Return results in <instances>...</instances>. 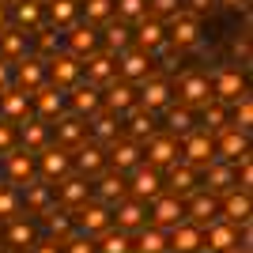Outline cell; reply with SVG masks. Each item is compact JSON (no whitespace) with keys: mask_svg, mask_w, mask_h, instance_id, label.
I'll return each mask as SVG.
<instances>
[{"mask_svg":"<svg viewBox=\"0 0 253 253\" xmlns=\"http://www.w3.org/2000/svg\"><path fill=\"white\" fill-rule=\"evenodd\" d=\"M140 151H144V163H148V167L167 170L170 163L181 159V140L174 136V132H151L148 144H140Z\"/></svg>","mask_w":253,"mask_h":253,"instance_id":"obj_1","label":"cell"},{"mask_svg":"<svg viewBox=\"0 0 253 253\" xmlns=\"http://www.w3.org/2000/svg\"><path fill=\"white\" fill-rule=\"evenodd\" d=\"M72 227L80 234H87V238H95V234H102L106 227H114V219H110V208L91 197V201H84L80 208H72Z\"/></svg>","mask_w":253,"mask_h":253,"instance_id":"obj_2","label":"cell"},{"mask_svg":"<svg viewBox=\"0 0 253 253\" xmlns=\"http://www.w3.org/2000/svg\"><path fill=\"white\" fill-rule=\"evenodd\" d=\"M42 84H45V61L38 53H23L19 61H11V87L34 95Z\"/></svg>","mask_w":253,"mask_h":253,"instance_id":"obj_3","label":"cell"},{"mask_svg":"<svg viewBox=\"0 0 253 253\" xmlns=\"http://www.w3.org/2000/svg\"><path fill=\"white\" fill-rule=\"evenodd\" d=\"M167 42L178 45V49H189V45L201 42V19L193 11L178 8L174 15H167Z\"/></svg>","mask_w":253,"mask_h":253,"instance_id":"obj_4","label":"cell"},{"mask_svg":"<svg viewBox=\"0 0 253 253\" xmlns=\"http://www.w3.org/2000/svg\"><path fill=\"white\" fill-rule=\"evenodd\" d=\"M170 102H174V87H170L163 76H144V80H140V91H136V106L140 110L163 114Z\"/></svg>","mask_w":253,"mask_h":253,"instance_id":"obj_5","label":"cell"},{"mask_svg":"<svg viewBox=\"0 0 253 253\" xmlns=\"http://www.w3.org/2000/svg\"><path fill=\"white\" fill-rule=\"evenodd\" d=\"M181 140V163H189V167H208L211 159H215V136L211 132H204V128H197V132H185V136H178Z\"/></svg>","mask_w":253,"mask_h":253,"instance_id":"obj_6","label":"cell"},{"mask_svg":"<svg viewBox=\"0 0 253 253\" xmlns=\"http://www.w3.org/2000/svg\"><path fill=\"white\" fill-rule=\"evenodd\" d=\"M148 219L163 231H170L174 223L185 219V197H174V193H159L148 201Z\"/></svg>","mask_w":253,"mask_h":253,"instance_id":"obj_7","label":"cell"},{"mask_svg":"<svg viewBox=\"0 0 253 253\" xmlns=\"http://www.w3.org/2000/svg\"><path fill=\"white\" fill-rule=\"evenodd\" d=\"M98 45H102V42H98L95 23H87V19L80 23V19H76V23H68V27H64V53H72L76 61H84L87 53H95Z\"/></svg>","mask_w":253,"mask_h":253,"instance_id":"obj_8","label":"cell"},{"mask_svg":"<svg viewBox=\"0 0 253 253\" xmlns=\"http://www.w3.org/2000/svg\"><path fill=\"white\" fill-rule=\"evenodd\" d=\"M80 80H87L91 87H98L102 91L110 80H117V61H114V53H87L84 61H80Z\"/></svg>","mask_w":253,"mask_h":253,"instance_id":"obj_9","label":"cell"},{"mask_svg":"<svg viewBox=\"0 0 253 253\" xmlns=\"http://www.w3.org/2000/svg\"><path fill=\"white\" fill-rule=\"evenodd\" d=\"M144 163V151H140L136 140H128V136H117L106 144V167L117 170V174H128L132 167H140Z\"/></svg>","mask_w":253,"mask_h":253,"instance_id":"obj_10","label":"cell"},{"mask_svg":"<svg viewBox=\"0 0 253 253\" xmlns=\"http://www.w3.org/2000/svg\"><path fill=\"white\" fill-rule=\"evenodd\" d=\"M110 219H114V227H121V231L136 234L144 223H148V201H136V197H121V201L110 208Z\"/></svg>","mask_w":253,"mask_h":253,"instance_id":"obj_11","label":"cell"},{"mask_svg":"<svg viewBox=\"0 0 253 253\" xmlns=\"http://www.w3.org/2000/svg\"><path fill=\"white\" fill-rule=\"evenodd\" d=\"M178 98L181 106H204V102H211V80H208V72H181L178 76Z\"/></svg>","mask_w":253,"mask_h":253,"instance_id":"obj_12","label":"cell"},{"mask_svg":"<svg viewBox=\"0 0 253 253\" xmlns=\"http://www.w3.org/2000/svg\"><path fill=\"white\" fill-rule=\"evenodd\" d=\"M117 61V80H128V84H140L144 76H151V53L140 49V45H128L114 57Z\"/></svg>","mask_w":253,"mask_h":253,"instance_id":"obj_13","label":"cell"},{"mask_svg":"<svg viewBox=\"0 0 253 253\" xmlns=\"http://www.w3.org/2000/svg\"><path fill=\"white\" fill-rule=\"evenodd\" d=\"M128 197H136V201H151V197H159L163 193V174H159L155 167H148V163H140V167L128 170Z\"/></svg>","mask_w":253,"mask_h":253,"instance_id":"obj_14","label":"cell"},{"mask_svg":"<svg viewBox=\"0 0 253 253\" xmlns=\"http://www.w3.org/2000/svg\"><path fill=\"white\" fill-rule=\"evenodd\" d=\"M45 84L61 87V91L80 84V61H76L72 53H53L49 61H45Z\"/></svg>","mask_w":253,"mask_h":253,"instance_id":"obj_15","label":"cell"},{"mask_svg":"<svg viewBox=\"0 0 253 253\" xmlns=\"http://www.w3.org/2000/svg\"><path fill=\"white\" fill-rule=\"evenodd\" d=\"M84 125H87V132H91V144H98V148H106L110 140L121 136V117L102 110V106H98L91 117H84Z\"/></svg>","mask_w":253,"mask_h":253,"instance_id":"obj_16","label":"cell"},{"mask_svg":"<svg viewBox=\"0 0 253 253\" xmlns=\"http://www.w3.org/2000/svg\"><path fill=\"white\" fill-rule=\"evenodd\" d=\"M84 201H91V181L80 174V178H72V174H64L61 181H57V193H53V204H61V208H80Z\"/></svg>","mask_w":253,"mask_h":253,"instance_id":"obj_17","label":"cell"},{"mask_svg":"<svg viewBox=\"0 0 253 253\" xmlns=\"http://www.w3.org/2000/svg\"><path fill=\"white\" fill-rule=\"evenodd\" d=\"M208 80H211V98H219V102H227V106L246 91V76L238 72V68H215Z\"/></svg>","mask_w":253,"mask_h":253,"instance_id":"obj_18","label":"cell"},{"mask_svg":"<svg viewBox=\"0 0 253 253\" xmlns=\"http://www.w3.org/2000/svg\"><path fill=\"white\" fill-rule=\"evenodd\" d=\"M102 110H110V114L125 117L132 106H136V87L128 84V80H110V84L102 87Z\"/></svg>","mask_w":253,"mask_h":253,"instance_id":"obj_19","label":"cell"},{"mask_svg":"<svg viewBox=\"0 0 253 253\" xmlns=\"http://www.w3.org/2000/svg\"><path fill=\"white\" fill-rule=\"evenodd\" d=\"M219 215L227 223H234V227H242V223H250L253 215V204H250V189H227L223 193V201H219Z\"/></svg>","mask_w":253,"mask_h":253,"instance_id":"obj_20","label":"cell"},{"mask_svg":"<svg viewBox=\"0 0 253 253\" xmlns=\"http://www.w3.org/2000/svg\"><path fill=\"white\" fill-rule=\"evenodd\" d=\"M215 215H219V197L208 193V189H193L189 201H185V219L204 227V223H211Z\"/></svg>","mask_w":253,"mask_h":253,"instance_id":"obj_21","label":"cell"},{"mask_svg":"<svg viewBox=\"0 0 253 253\" xmlns=\"http://www.w3.org/2000/svg\"><path fill=\"white\" fill-rule=\"evenodd\" d=\"M31 102H34V114L42 117V121H53V117H61V114H64L68 95H64L61 87H53V84H42V87L31 95Z\"/></svg>","mask_w":253,"mask_h":253,"instance_id":"obj_22","label":"cell"},{"mask_svg":"<svg viewBox=\"0 0 253 253\" xmlns=\"http://www.w3.org/2000/svg\"><path fill=\"white\" fill-rule=\"evenodd\" d=\"M204 170V189L208 193H215V197H223L227 189H234L238 181H234V163H227V159H211L208 167H201Z\"/></svg>","mask_w":253,"mask_h":253,"instance_id":"obj_23","label":"cell"},{"mask_svg":"<svg viewBox=\"0 0 253 253\" xmlns=\"http://www.w3.org/2000/svg\"><path fill=\"white\" fill-rule=\"evenodd\" d=\"M201 250V227L189 219L174 223L167 231V253H197Z\"/></svg>","mask_w":253,"mask_h":253,"instance_id":"obj_24","label":"cell"},{"mask_svg":"<svg viewBox=\"0 0 253 253\" xmlns=\"http://www.w3.org/2000/svg\"><path fill=\"white\" fill-rule=\"evenodd\" d=\"M215 132H219V140H215V159H227V163H234V159H242L246 151H250V136H246L242 128L223 125V128H215Z\"/></svg>","mask_w":253,"mask_h":253,"instance_id":"obj_25","label":"cell"},{"mask_svg":"<svg viewBox=\"0 0 253 253\" xmlns=\"http://www.w3.org/2000/svg\"><path fill=\"white\" fill-rule=\"evenodd\" d=\"M167 42V23L159 19V15H140L136 19V31H132V45H140V49H155V45Z\"/></svg>","mask_w":253,"mask_h":253,"instance_id":"obj_26","label":"cell"},{"mask_svg":"<svg viewBox=\"0 0 253 253\" xmlns=\"http://www.w3.org/2000/svg\"><path fill=\"white\" fill-rule=\"evenodd\" d=\"M15 144H23L27 151H42L45 144H49V125H45L42 117H23V121H15Z\"/></svg>","mask_w":253,"mask_h":253,"instance_id":"obj_27","label":"cell"},{"mask_svg":"<svg viewBox=\"0 0 253 253\" xmlns=\"http://www.w3.org/2000/svg\"><path fill=\"white\" fill-rule=\"evenodd\" d=\"M4 159V170H8V181L11 185H23V181H31L38 170H34V151L27 148H11L8 155H0Z\"/></svg>","mask_w":253,"mask_h":253,"instance_id":"obj_28","label":"cell"},{"mask_svg":"<svg viewBox=\"0 0 253 253\" xmlns=\"http://www.w3.org/2000/svg\"><path fill=\"white\" fill-rule=\"evenodd\" d=\"M38 174H42V181H61L68 170H72V159H68V151L64 148H49L45 144L42 148V159H38Z\"/></svg>","mask_w":253,"mask_h":253,"instance_id":"obj_29","label":"cell"},{"mask_svg":"<svg viewBox=\"0 0 253 253\" xmlns=\"http://www.w3.org/2000/svg\"><path fill=\"white\" fill-rule=\"evenodd\" d=\"M125 193H128V185H125V174H117V170H110V167L102 170L98 185H91V197H95V201H102L106 208H114V204L121 201Z\"/></svg>","mask_w":253,"mask_h":253,"instance_id":"obj_30","label":"cell"},{"mask_svg":"<svg viewBox=\"0 0 253 253\" xmlns=\"http://www.w3.org/2000/svg\"><path fill=\"white\" fill-rule=\"evenodd\" d=\"M19 201L27 204V211H31V215H42V211L53 204V189H49V181H42L38 174H34L31 181H23Z\"/></svg>","mask_w":253,"mask_h":253,"instance_id":"obj_31","label":"cell"},{"mask_svg":"<svg viewBox=\"0 0 253 253\" xmlns=\"http://www.w3.org/2000/svg\"><path fill=\"white\" fill-rule=\"evenodd\" d=\"M68 106H72V114H80V117H91L102 106V95H98V87H91L87 80H80V84H72L68 91Z\"/></svg>","mask_w":253,"mask_h":253,"instance_id":"obj_32","label":"cell"},{"mask_svg":"<svg viewBox=\"0 0 253 253\" xmlns=\"http://www.w3.org/2000/svg\"><path fill=\"white\" fill-rule=\"evenodd\" d=\"M53 121H57V148L72 151L76 144L87 140V125H84L80 114H61V117H53Z\"/></svg>","mask_w":253,"mask_h":253,"instance_id":"obj_33","label":"cell"},{"mask_svg":"<svg viewBox=\"0 0 253 253\" xmlns=\"http://www.w3.org/2000/svg\"><path fill=\"white\" fill-rule=\"evenodd\" d=\"M197 185H201V178H197V167L181 163V159L167 167V189L174 193V197H189Z\"/></svg>","mask_w":253,"mask_h":253,"instance_id":"obj_34","label":"cell"},{"mask_svg":"<svg viewBox=\"0 0 253 253\" xmlns=\"http://www.w3.org/2000/svg\"><path fill=\"white\" fill-rule=\"evenodd\" d=\"M76 159H72V167L84 174V178H91V174H102L106 170V148H98V144H76Z\"/></svg>","mask_w":253,"mask_h":253,"instance_id":"obj_35","label":"cell"},{"mask_svg":"<svg viewBox=\"0 0 253 253\" xmlns=\"http://www.w3.org/2000/svg\"><path fill=\"white\" fill-rule=\"evenodd\" d=\"M0 117L4 121H23V117H31V95L19 91V87H8V91H0Z\"/></svg>","mask_w":253,"mask_h":253,"instance_id":"obj_36","label":"cell"},{"mask_svg":"<svg viewBox=\"0 0 253 253\" xmlns=\"http://www.w3.org/2000/svg\"><path fill=\"white\" fill-rule=\"evenodd\" d=\"M15 4V11H11V19H15V27L19 31H38L45 19V8L42 0H11Z\"/></svg>","mask_w":253,"mask_h":253,"instance_id":"obj_37","label":"cell"},{"mask_svg":"<svg viewBox=\"0 0 253 253\" xmlns=\"http://www.w3.org/2000/svg\"><path fill=\"white\" fill-rule=\"evenodd\" d=\"M23 53H31V31H19V27L8 31V27H4V31H0V57H4V61H19Z\"/></svg>","mask_w":253,"mask_h":253,"instance_id":"obj_38","label":"cell"},{"mask_svg":"<svg viewBox=\"0 0 253 253\" xmlns=\"http://www.w3.org/2000/svg\"><path fill=\"white\" fill-rule=\"evenodd\" d=\"M121 132H125L128 140L144 144V140H148L151 132H155V114H148V110L132 106V110H128V125H121Z\"/></svg>","mask_w":253,"mask_h":253,"instance_id":"obj_39","label":"cell"},{"mask_svg":"<svg viewBox=\"0 0 253 253\" xmlns=\"http://www.w3.org/2000/svg\"><path fill=\"white\" fill-rule=\"evenodd\" d=\"M45 4V19H49V27H68V23L80 19V0H42Z\"/></svg>","mask_w":253,"mask_h":253,"instance_id":"obj_40","label":"cell"},{"mask_svg":"<svg viewBox=\"0 0 253 253\" xmlns=\"http://www.w3.org/2000/svg\"><path fill=\"white\" fill-rule=\"evenodd\" d=\"M98 42L106 45V53H114V57H117L121 49H128V45H132V31H128L121 19H117V23H114V19H106V31L98 34Z\"/></svg>","mask_w":253,"mask_h":253,"instance_id":"obj_41","label":"cell"},{"mask_svg":"<svg viewBox=\"0 0 253 253\" xmlns=\"http://www.w3.org/2000/svg\"><path fill=\"white\" fill-rule=\"evenodd\" d=\"M132 253H167V231L155 227V223H144L136 231V242H132Z\"/></svg>","mask_w":253,"mask_h":253,"instance_id":"obj_42","label":"cell"},{"mask_svg":"<svg viewBox=\"0 0 253 253\" xmlns=\"http://www.w3.org/2000/svg\"><path fill=\"white\" fill-rule=\"evenodd\" d=\"M98 253H132V234L121 231V227H106L95 242Z\"/></svg>","mask_w":253,"mask_h":253,"instance_id":"obj_43","label":"cell"},{"mask_svg":"<svg viewBox=\"0 0 253 253\" xmlns=\"http://www.w3.org/2000/svg\"><path fill=\"white\" fill-rule=\"evenodd\" d=\"M8 242L15 246V250H31V246L38 242L34 223H27L23 215H11V219H8Z\"/></svg>","mask_w":253,"mask_h":253,"instance_id":"obj_44","label":"cell"},{"mask_svg":"<svg viewBox=\"0 0 253 253\" xmlns=\"http://www.w3.org/2000/svg\"><path fill=\"white\" fill-rule=\"evenodd\" d=\"M163 114H167V132H174V136H185L193 128V106H181V102L174 106L170 102Z\"/></svg>","mask_w":253,"mask_h":253,"instance_id":"obj_45","label":"cell"},{"mask_svg":"<svg viewBox=\"0 0 253 253\" xmlns=\"http://www.w3.org/2000/svg\"><path fill=\"white\" fill-rule=\"evenodd\" d=\"M201 110V128L204 132H215V128L227 125V102H219V98H211V102L197 106Z\"/></svg>","mask_w":253,"mask_h":253,"instance_id":"obj_46","label":"cell"},{"mask_svg":"<svg viewBox=\"0 0 253 253\" xmlns=\"http://www.w3.org/2000/svg\"><path fill=\"white\" fill-rule=\"evenodd\" d=\"M80 19H87V23L114 19V0H80Z\"/></svg>","mask_w":253,"mask_h":253,"instance_id":"obj_47","label":"cell"},{"mask_svg":"<svg viewBox=\"0 0 253 253\" xmlns=\"http://www.w3.org/2000/svg\"><path fill=\"white\" fill-rule=\"evenodd\" d=\"M114 15L121 23H136L140 15H148V0H114Z\"/></svg>","mask_w":253,"mask_h":253,"instance_id":"obj_48","label":"cell"},{"mask_svg":"<svg viewBox=\"0 0 253 253\" xmlns=\"http://www.w3.org/2000/svg\"><path fill=\"white\" fill-rule=\"evenodd\" d=\"M231 106H234V121H231V125L242 128V132H250V125H253V102H250V95L242 91V95L234 98Z\"/></svg>","mask_w":253,"mask_h":253,"instance_id":"obj_49","label":"cell"},{"mask_svg":"<svg viewBox=\"0 0 253 253\" xmlns=\"http://www.w3.org/2000/svg\"><path fill=\"white\" fill-rule=\"evenodd\" d=\"M23 211V201H19V189L11 185H0V219H11Z\"/></svg>","mask_w":253,"mask_h":253,"instance_id":"obj_50","label":"cell"},{"mask_svg":"<svg viewBox=\"0 0 253 253\" xmlns=\"http://www.w3.org/2000/svg\"><path fill=\"white\" fill-rule=\"evenodd\" d=\"M61 253H98V250H95V238L72 234V238H64V242H61Z\"/></svg>","mask_w":253,"mask_h":253,"instance_id":"obj_51","label":"cell"},{"mask_svg":"<svg viewBox=\"0 0 253 253\" xmlns=\"http://www.w3.org/2000/svg\"><path fill=\"white\" fill-rule=\"evenodd\" d=\"M181 8V0H148V15H174V11Z\"/></svg>","mask_w":253,"mask_h":253,"instance_id":"obj_52","label":"cell"},{"mask_svg":"<svg viewBox=\"0 0 253 253\" xmlns=\"http://www.w3.org/2000/svg\"><path fill=\"white\" fill-rule=\"evenodd\" d=\"M11 148H15V128H11V121L0 117V155H8Z\"/></svg>","mask_w":253,"mask_h":253,"instance_id":"obj_53","label":"cell"},{"mask_svg":"<svg viewBox=\"0 0 253 253\" xmlns=\"http://www.w3.org/2000/svg\"><path fill=\"white\" fill-rule=\"evenodd\" d=\"M27 253H61V242H57V238H45V242H34Z\"/></svg>","mask_w":253,"mask_h":253,"instance_id":"obj_54","label":"cell"},{"mask_svg":"<svg viewBox=\"0 0 253 253\" xmlns=\"http://www.w3.org/2000/svg\"><path fill=\"white\" fill-rule=\"evenodd\" d=\"M8 87H11V61L0 57V91H8Z\"/></svg>","mask_w":253,"mask_h":253,"instance_id":"obj_55","label":"cell"},{"mask_svg":"<svg viewBox=\"0 0 253 253\" xmlns=\"http://www.w3.org/2000/svg\"><path fill=\"white\" fill-rule=\"evenodd\" d=\"M223 8H231V11H246L250 8V0H219Z\"/></svg>","mask_w":253,"mask_h":253,"instance_id":"obj_56","label":"cell"},{"mask_svg":"<svg viewBox=\"0 0 253 253\" xmlns=\"http://www.w3.org/2000/svg\"><path fill=\"white\" fill-rule=\"evenodd\" d=\"M211 8V0H189V11L193 15H201V11H208Z\"/></svg>","mask_w":253,"mask_h":253,"instance_id":"obj_57","label":"cell"},{"mask_svg":"<svg viewBox=\"0 0 253 253\" xmlns=\"http://www.w3.org/2000/svg\"><path fill=\"white\" fill-rule=\"evenodd\" d=\"M238 53H242V57H250V42H246V38H242V42H234V57H238Z\"/></svg>","mask_w":253,"mask_h":253,"instance_id":"obj_58","label":"cell"},{"mask_svg":"<svg viewBox=\"0 0 253 253\" xmlns=\"http://www.w3.org/2000/svg\"><path fill=\"white\" fill-rule=\"evenodd\" d=\"M8 27V11H4V4H0V31Z\"/></svg>","mask_w":253,"mask_h":253,"instance_id":"obj_59","label":"cell"},{"mask_svg":"<svg viewBox=\"0 0 253 253\" xmlns=\"http://www.w3.org/2000/svg\"><path fill=\"white\" fill-rule=\"evenodd\" d=\"M227 253H250V250H246V246H234V250H227Z\"/></svg>","mask_w":253,"mask_h":253,"instance_id":"obj_60","label":"cell"},{"mask_svg":"<svg viewBox=\"0 0 253 253\" xmlns=\"http://www.w3.org/2000/svg\"><path fill=\"white\" fill-rule=\"evenodd\" d=\"M197 253H208V250H197Z\"/></svg>","mask_w":253,"mask_h":253,"instance_id":"obj_61","label":"cell"},{"mask_svg":"<svg viewBox=\"0 0 253 253\" xmlns=\"http://www.w3.org/2000/svg\"><path fill=\"white\" fill-rule=\"evenodd\" d=\"M0 4H8V0H0Z\"/></svg>","mask_w":253,"mask_h":253,"instance_id":"obj_62","label":"cell"}]
</instances>
